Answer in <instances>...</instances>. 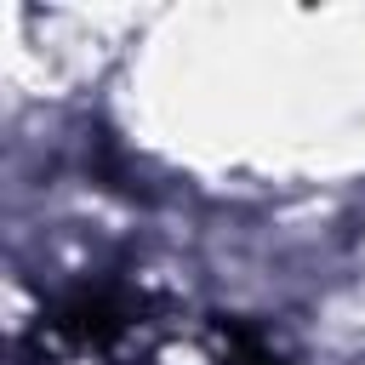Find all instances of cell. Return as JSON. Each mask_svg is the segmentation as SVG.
I'll return each mask as SVG.
<instances>
[{
    "mask_svg": "<svg viewBox=\"0 0 365 365\" xmlns=\"http://www.w3.org/2000/svg\"><path fill=\"white\" fill-rule=\"evenodd\" d=\"M222 336H228V354H222V365H279V359H274V348H268L262 336H251L245 325H228Z\"/></svg>",
    "mask_w": 365,
    "mask_h": 365,
    "instance_id": "obj_1",
    "label": "cell"
}]
</instances>
